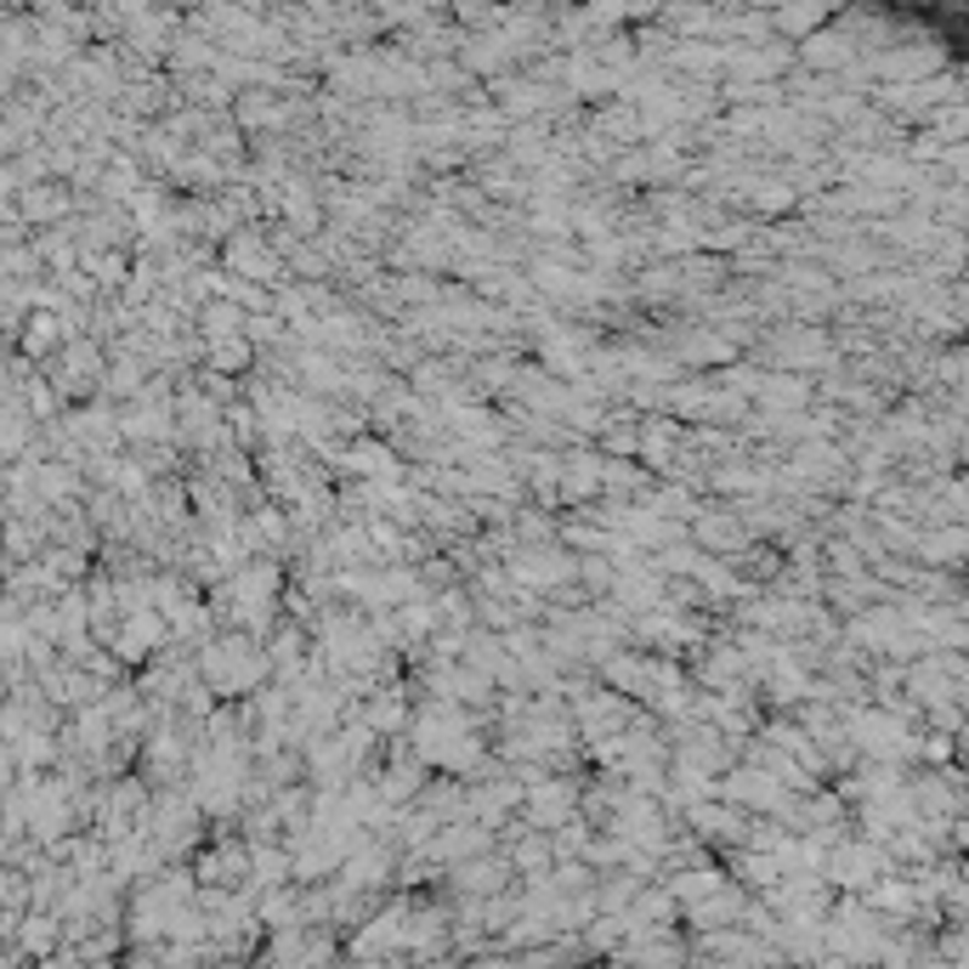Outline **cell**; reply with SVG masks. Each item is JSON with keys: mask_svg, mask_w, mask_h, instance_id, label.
I'll use <instances>...</instances> for the list:
<instances>
[{"mask_svg": "<svg viewBox=\"0 0 969 969\" xmlns=\"http://www.w3.org/2000/svg\"><path fill=\"white\" fill-rule=\"evenodd\" d=\"M69 187L63 182H34V187H23L18 193V221L23 227H40V221H63L69 216Z\"/></svg>", "mask_w": 969, "mask_h": 969, "instance_id": "obj_2", "label": "cell"}, {"mask_svg": "<svg viewBox=\"0 0 969 969\" xmlns=\"http://www.w3.org/2000/svg\"><path fill=\"white\" fill-rule=\"evenodd\" d=\"M205 358H210L216 374H238V369H250L256 347H250V341H221V347H205Z\"/></svg>", "mask_w": 969, "mask_h": 969, "instance_id": "obj_4", "label": "cell"}, {"mask_svg": "<svg viewBox=\"0 0 969 969\" xmlns=\"http://www.w3.org/2000/svg\"><path fill=\"white\" fill-rule=\"evenodd\" d=\"M851 58H856V40H851L845 29L811 34V40H805V63H811V69H845Z\"/></svg>", "mask_w": 969, "mask_h": 969, "instance_id": "obj_3", "label": "cell"}, {"mask_svg": "<svg viewBox=\"0 0 969 969\" xmlns=\"http://www.w3.org/2000/svg\"><path fill=\"white\" fill-rule=\"evenodd\" d=\"M227 267L233 272H245L250 284H278L284 278V256L272 250V238L261 227H238L227 238Z\"/></svg>", "mask_w": 969, "mask_h": 969, "instance_id": "obj_1", "label": "cell"}]
</instances>
